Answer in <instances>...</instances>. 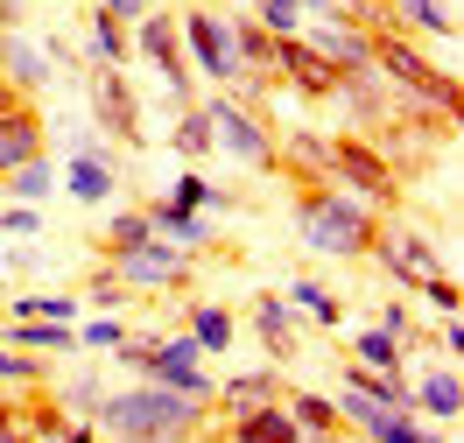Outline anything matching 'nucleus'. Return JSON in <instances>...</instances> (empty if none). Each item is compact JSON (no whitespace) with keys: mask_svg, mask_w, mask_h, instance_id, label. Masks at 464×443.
Returning <instances> with one entry per match:
<instances>
[{"mask_svg":"<svg viewBox=\"0 0 464 443\" xmlns=\"http://www.w3.org/2000/svg\"><path fill=\"white\" fill-rule=\"evenodd\" d=\"M295 7H303V0H295Z\"/></svg>","mask_w":464,"mask_h":443,"instance_id":"obj_49","label":"nucleus"},{"mask_svg":"<svg viewBox=\"0 0 464 443\" xmlns=\"http://www.w3.org/2000/svg\"><path fill=\"white\" fill-rule=\"evenodd\" d=\"M275 85H289L295 99H310V106H331V91H338V71L303 43V35H275Z\"/></svg>","mask_w":464,"mask_h":443,"instance_id":"obj_14","label":"nucleus"},{"mask_svg":"<svg viewBox=\"0 0 464 443\" xmlns=\"http://www.w3.org/2000/svg\"><path fill=\"white\" fill-rule=\"evenodd\" d=\"M0 443H35L29 437V409H22V401H0Z\"/></svg>","mask_w":464,"mask_h":443,"instance_id":"obj_42","label":"nucleus"},{"mask_svg":"<svg viewBox=\"0 0 464 443\" xmlns=\"http://www.w3.org/2000/svg\"><path fill=\"white\" fill-rule=\"evenodd\" d=\"M282 373L275 366H254V373H232V380L211 387V409L218 415H246V409H261V401H282Z\"/></svg>","mask_w":464,"mask_h":443,"instance_id":"obj_22","label":"nucleus"},{"mask_svg":"<svg viewBox=\"0 0 464 443\" xmlns=\"http://www.w3.org/2000/svg\"><path fill=\"white\" fill-rule=\"evenodd\" d=\"M458 352H464V331H458V317H443V324H436V359L458 366Z\"/></svg>","mask_w":464,"mask_h":443,"instance_id":"obj_43","label":"nucleus"},{"mask_svg":"<svg viewBox=\"0 0 464 443\" xmlns=\"http://www.w3.org/2000/svg\"><path fill=\"white\" fill-rule=\"evenodd\" d=\"M99 7H106V14H120L127 29H134V22H141V14H148V0H99Z\"/></svg>","mask_w":464,"mask_h":443,"instance_id":"obj_45","label":"nucleus"},{"mask_svg":"<svg viewBox=\"0 0 464 443\" xmlns=\"http://www.w3.org/2000/svg\"><path fill=\"white\" fill-rule=\"evenodd\" d=\"M134 57L155 63V78H162V99H169V106H190V99H198V78H190L183 43H176V14L148 7L141 22H134Z\"/></svg>","mask_w":464,"mask_h":443,"instance_id":"obj_9","label":"nucleus"},{"mask_svg":"<svg viewBox=\"0 0 464 443\" xmlns=\"http://www.w3.org/2000/svg\"><path fill=\"white\" fill-rule=\"evenodd\" d=\"M50 394H57V401H63V415H92V409H99V394H106V387H99V373H78V380H50Z\"/></svg>","mask_w":464,"mask_h":443,"instance_id":"obj_38","label":"nucleus"},{"mask_svg":"<svg viewBox=\"0 0 464 443\" xmlns=\"http://www.w3.org/2000/svg\"><path fill=\"white\" fill-rule=\"evenodd\" d=\"M289 310L303 317V324H317V331H338V324H345V303L324 289L317 274H295V282H289Z\"/></svg>","mask_w":464,"mask_h":443,"instance_id":"obj_28","label":"nucleus"},{"mask_svg":"<svg viewBox=\"0 0 464 443\" xmlns=\"http://www.w3.org/2000/svg\"><path fill=\"white\" fill-rule=\"evenodd\" d=\"M92 134H113L120 148H148L141 91L127 85V71H92Z\"/></svg>","mask_w":464,"mask_h":443,"instance_id":"obj_11","label":"nucleus"},{"mask_svg":"<svg viewBox=\"0 0 464 443\" xmlns=\"http://www.w3.org/2000/svg\"><path fill=\"white\" fill-rule=\"evenodd\" d=\"M331 99H338V106H345V134H387V127H394V120H401V99H394V85H387V78H380V71H359V78H338V91H331Z\"/></svg>","mask_w":464,"mask_h":443,"instance_id":"obj_13","label":"nucleus"},{"mask_svg":"<svg viewBox=\"0 0 464 443\" xmlns=\"http://www.w3.org/2000/svg\"><path fill=\"white\" fill-rule=\"evenodd\" d=\"M331 183L366 197L380 218L401 205V169H394L387 141H373V134H331Z\"/></svg>","mask_w":464,"mask_h":443,"instance_id":"obj_5","label":"nucleus"},{"mask_svg":"<svg viewBox=\"0 0 464 443\" xmlns=\"http://www.w3.org/2000/svg\"><path fill=\"white\" fill-rule=\"evenodd\" d=\"M120 366L127 373H141V380L169 387V394H190V401H204L211 409V387H218V373H204V352L183 338V331H127V345H120Z\"/></svg>","mask_w":464,"mask_h":443,"instance_id":"obj_4","label":"nucleus"},{"mask_svg":"<svg viewBox=\"0 0 464 443\" xmlns=\"http://www.w3.org/2000/svg\"><path fill=\"white\" fill-rule=\"evenodd\" d=\"M183 338H190L204 359H226L232 338H239V324H232L226 303H190V324H183Z\"/></svg>","mask_w":464,"mask_h":443,"instance_id":"obj_26","label":"nucleus"},{"mask_svg":"<svg viewBox=\"0 0 464 443\" xmlns=\"http://www.w3.org/2000/svg\"><path fill=\"white\" fill-rule=\"evenodd\" d=\"M352 366H373V373H401V366H408V345H401V338H387L380 324H366V331H352Z\"/></svg>","mask_w":464,"mask_h":443,"instance_id":"obj_31","label":"nucleus"},{"mask_svg":"<svg viewBox=\"0 0 464 443\" xmlns=\"http://www.w3.org/2000/svg\"><path fill=\"white\" fill-rule=\"evenodd\" d=\"M176 43H183V63H190V78L226 91L239 78V57H232V14L218 7H183L176 14Z\"/></svg>","mask_w":464,"mask_h":443,"instance_id":"obj_8","label":"nucleus"},{"mask_svg":"<svg viewBox=\"0 0 464 443\" xmlns=\"http://www.w3.org/2000/svg\"><path fill=\"white\" fill-rule=\"evenodd\" d=\"M169 148H176V155H183V162H190V169H198L204 155H218V148H211V120H204V99H190V106H176Z\"/></svg>","mask_w":464,"mask_h":443,"instance_id":"obj_29","label":"nucleus"},{"mask_svg":"<svg viewBox=\"0 0 464 443\" xmlns=\"http://www.w3.org/2000/svg\"><path fill=\"white\" fill-rule=\"evenodd\" d=\"M57 443H106V437H99V422H92V415H78V422H71Z\"/></svg>","mask_w":464,"mask_h":443,"instance_id":"obj_44","label":"nucleus"},{"mask_svg":"<svg viewBox=\"0 0 464 443\" xmlns=\"http://www.w3.org/2000/svg\"><path fill=\"white\" fill-rule=\"evenodd\" d=\"M295 239L310 246V254H324V261H366L373 254V239H380V218L366 197H352V190H338V183H303L295 190Z\"/></svg>","mask_w":464,"mask_h":443,"instance_id":"obj_2","label":"nucleus"},{"mask_svg":"<svg viewBox=\"0 0 464 443\" xmlns=\"http://www.w3.org/2000/svg\"><path fill=\"white\" fill-rule=\"evenodd\" d=\"M7 106H22V91H14L7 78H0V113H7Z\"/></svg>","mask_w":464,"mask_h":443,"instance_id":"obj_47","label":"nucleus"},{"mask_svg":"<svg viewBox=\"0 0 464 443\" xmlns=\"http://www.w3.org/2000/svg\"><path fill=\"white\" fill-rule=\"evenodd\" d=\"M148 7H155V0H148Z\"/></svg>","mask_w":464,"mask_h":443,"instance_id":"obj_48","label":"nucleus"},{"mask_svg":"<svg viewBox=\"0 0 464 443\" xmlns=\"http://www.w3.org/2000/svg\"><path fill=\"white\" fill-rule=\"evenodd\" d=\"M366 261H380V274H387L394 289H422L436 267H450L430 239L408 233V226H380V239H373V254H366Z\"/></svg>","mask_w":464,"mask_h":443,"instance_id":"obj_12","label":"nucleus"},{"mask_svg":"<svg viewBox=\"0 0 464 443\" xmlns=\"http://www.w3.org/2000/svg\"><path fill=\"white\" fill-rule=\"evenodd\" d=\"M141 239H148V211L141 205L113 211V218L99 226V246H106V254H127V246H141Z\"/></svg>","mask_w":464,"mask_h":443,"instance_id":"obj_35","label":"nucleus"},{"mask_svg":"<svg viewBox=\"0 0 464 443\" xmlns=\"http://www.w3.org/2000/svg\"><path fill=\"white\" fill-rule=\"evenodd\" d=\"M373 71L394 85V99L401 106H415V113H436V120H458V71L450 63H430V50L415 43V35L401 29H380L373 35Z\"/></svg>","mask_w":464,"mask_h":443,"instance_id":"obj_3","label":"nucleus"},{"mask_svg":"<svg viewBox=\"0 0 464 443\" xmlns=\"http://www.w3.org/2000/svg\"><path fill=\"white\" fill-rule=\"evenodd\" d=\"M0 233L7 239H43V211L35 205H7L0 211Z\"/></svg>","mask_w":464,"mask_h":443,"instance_id":"obj_41","label":"nucleus"},{"mask_svg":"<svg viewBox=\"0 0 464 443\" xmlns=\"http://www.w3.org/2000/svg\"><path fill=\"white\" fill-rule=\"evenodd\" d=\"M415 295L430 303L436 317H458V310H464V289H458V274H450V267H436V274H430V282H422Z\"/></svg>","mask_w":464,"mask_h":443,"instance_id":"obj_37","label":"nucleus"},{"mask_svg":"<svg viewBox=\"0 0 464 443\" xmlns=\"http://www.w3.org/2000/svg\"><path fill=\"white\" fill-rule=\"evenodd\" d=\"M387 14H394V29L401 35H436V43H458V0H387Z\"/></svg>","mask_w":464,"mask_h":443,"instance_id":"obj_23","label":"nucleus"},{"mask_svg":"<svg viewBox=\"0 0 464 443\" xmlns=\"http://www.w3.org/2000/svg\"><path fill=\"white\" fill-rule=\"evenodd\" d=\"M148 233H162L169 246H183V254H204L211 246V211H183V205H169V197H148Z\"/></svg>","mask_w":464,"mask_h":443,"instance_id":"obj_19","label":"nucleus"},{"mask_svg":"<svg viewBox=\"0 0 464 443\" xmlns=\"http://www.w3.org/2000/svg\"><path fill=\"white\" fill-rule=\"evenodd\" d=\"M295 35H303V43H310V50H317V57L338 71V78L373 71V35L359 29L345 7H338V14H303V29H295Z\"/></svg>","mask_w":464,"mask_h":443,"instance_id":"obj_10","label":"nucleus"},{"mask_svg":"<svg viewBox=\"0 0 464 443\" xmlns=\"http://www.w3.org/2000/svg\"><path fill=\"white\" fill-rule=\"evenodd\" d=\"M226 443H303V429L282 401H261L246 415H226Z\"/></svg>","mask_w":464,"mask_h":443,"instance_id":"obj_25","label":"nucleus"},{"mask_svg":"<svg viewBox=\"0 0 464 443\" xmlns=\"http://www.w3.org/2000/svg\"><path fill=\"white\" fill-rule=\"evenodd\" d=\"M85 295L99 303V310H127V303H134V295H127V282H120L113 267H92V274H85Z\"/></svg>","mask_w":464,"mask_h":443,"instance_id":"obj_39","label":"nucleus"},{"mask_svg":"<svg viewBox=\"0 0 464 443\" xmlns=\"http://www.w3.org/2000/svg\"><path fill=\"white\" fill-rule=\"evenodd\" d=\"M275 169H289L295 183H331V134L295 127L289 141H275Z\"/></svg>","mask_w":464,"mask_h":443,"instance_id":"obj_21","label":"nucleus"},{"mask_svg":"<svg viewBox=\"0 0 464 443\" xmlns=\"http://www.w3.org/2000/svg\"><path fill=\"white\" fill-rule=\"evenodd\" d=\"M204 415L211 409L190 401V394H169V387H155V380H134V387L99 394L92 422H99L106 443H198Z\"/></svg>","mask_w":464,"mask_h":443,"instance_id":"obj_1","label":"nucleus"},{"mask_svg":"<svg viewBox=\"0 0 464 443\" xmlns=\"http://www.w3.org/2000/svg\"><path fill=\"white\" fill-rule=\"evenodd\" d=\"M106 267L127 282V295H183L198 282V254L169 246L162 233H148L141 246H127V254H106Z\"/></svg>","mask_w":464,"mask_h":443,"instance_id":"obj_6","label":"nucleus"},{"mask_svg":"<svg viewBox=\"0 0 464 443\" xmlns=\"http://www.w3.org/2000/svg\"><path fill=\"white\" fill-rule=\"evenodd\" d=\"M85 295H63V289H22L7 303V317H43V324H78Z\"/></svg>","mask_w":464,"mask_h":443,"instance_id":"obj_30","label":"nucleus"},{"mask_svg":"<svg viewBox=\"0 0 464 443\" xmlns=\"http://www.w3.org/2000/svg\"><path fill=\"white\" fill-rule=\"evenodd\" d=\"M282 409L295 415L303 437H338V429H345V422H338V401L317 394V387H282Z\"/></svg>","mask_w":464,"mask_h":443,"instance_id":"obj_27","label":"nucleus"},{"mask_svg":"<svg viewBox=\"0 0 464 443\" xmlns=\"http://www.w3.org/2000/svg\"><path fill=\"white\" fill-rule=\"evenodd\" d=\"M0 78L29 99V91H50V85H57V63H50V50H43L29 29H0Z\"/></svg>","mask_w":464,"mask_h":443,"instance_id":"obj_17","label":"nucleus"},{"mask_svg":"<svg viewBox=\"0 0 464 443\" xmlns=\"http://www.w3.org/2000/svg\"><path fill=\"white\" fill-rule=\"evenodd\" d=\"M29 155H43V113H35V99H22L0 113V177L22 169Z\"/></svg>","mask_w":464,"mask_h":443,"instance_id":"obj_24","label":"nucleus"},{"mask_svg":"<svg viewBox=\"0 0 464 443\" xmlns=\"http://www.w3.org/2000/svg\"><path fill=\"white\" fill-rule=\"evenodd\" d=\"M169 205H183V211H226L232 197L204 177V169H183V177H176V190H169Z\"/></svg>","mask_w":464,"mask_h":443,"instance_id":"obj_34","label":"nucleus"},{"mask_svg":"<svg viewBox=\"0 0 464 443\" xmlns=\"http://www.w3.org/2000/svg\"><path fill=\"white\" fill-rule=\"evenodd\" d=\"M127 317H85V324H78V352H120V345H127Z\"/></svg>","mask_w":464,"mask_h":443,"instance_id":"obj_36","label":"nucleus"},{"mask_svg":"<svg viewBox=\"0 0 464 443\" xmlns=\"http://www.w3.org/2000/svg\"><path fill=\"white\" fill-rule=\"evenodd\" d=\"M127 57H134V29L92 0V14H85V63H92V71H127Z\"/></svg>","mask_w":464,"mask_h":443,"instance_id":"obj_20","label":"nucleus"},{"mask_svg":"<svg viewBox=\"0 0 464 443\" xmlns=\"http://www.w3.org/2000/svg\"><path fill=\"white\" fill-rule=\"evenodd\" d=\"M408 409L422 415V422H436V429H458L464 422V373L450 366V359H436L430 373L408 380Z\"/></svg>","mask_w":464,"mask_h":443,"instance_id":"obj_16","label":"nucleus"},{"mask_svg":"<svg viewBox=\"0 0 464 443\" xmlns=\"http://www.w3.org/2000/svg\"><path fill=\"white\" fill-rule=\"evenodd\" d=\"M204 120H211V148L246 162V169H275V127L261 106H239L232 91H204Z\"/></svg>","mask_w":464,"mask_h":443,"instance_id":"obj_7","label":"nucleus"},{"mask_svg":"<svg viewBox=\"0 0 464 443\" xmlns=\"http://www.w3.org/2000/svg\"><path fill=\"white\" fill-rule=\"evenodd\" d=\"M246 324H254V338H261V352L275 359V366H289L295 352H303V317L289 310V295H254V310H246Z\"/></svg>","mask_w":464,"mask_h":443,"instance_id":"obj_18","label":"nucleus"},{"mask_svg":"<svg viewBox=\"0 0 464 443\" xmlns=\"http://www.w3.org/2000/svg\"><path fill=\"white\" fill-rule=\"evenodd\" d=\"M387 338H401V345H422V331H415V317H408V303H380V317H373Z\"/></svg>","mask_w":464,"mask_h":443,"instance_id":"obj_40","label":"nucleus"},{"mask_svg":"<svg viewBox=\"0 0 464 443\" xmlns=\"http://www.w3.org/2000/svg\"><path fill=\"white\" fill-rule=\"evenodd\" d=\"M63 190L78 205H106L120 190V169H113V155L99 148V134H78V141L63 148Z\"/></svg>","mask_w":464,"mask_h":443,"instance_id":"obj_15","label":"nucleus"},{"mask_svg":"<svg viewBox=\"0 0 464 443\" xmlns=\"http://www.w3.org/2000/svg\"><path fill=\"white\" fill-rule=\"evenodd\" d=\"M50 183H57V169H50V155H29L22 169H7V177H0V190H7L14 205H43V197H50Z\"/></svg>","mask_w":464,"mask_h":443,"instance_id":"obj_32","label":"nucleus"},{"mask_svg":"<svg viewBox=\"0 0 464 443\" xmlns=\"http://www.w3.org/2000/svg\"><path fill=\"white\" fill-rule=\"evenodd\" d=\"M29 22V0H0V29H22Z\"/></svg>","mask_w":464,"mask_h":443,"instance_id":"obj_46","label":"nucleus"},{"mask_svg":"<svg viewBox=\"0 0 464 443\" xmlns=\"http://www.w3.org/2000/svg\"><path fill=\"white\" fill-rule=\"evenodd\" d=\"M50 380H57V366H50V359L14 352V345L0 338V387H50Z\"/></svg>","mask_w":464,"mask_h":443,"instance_id":"obj_33","label":"nucleus"}]
</instances>
